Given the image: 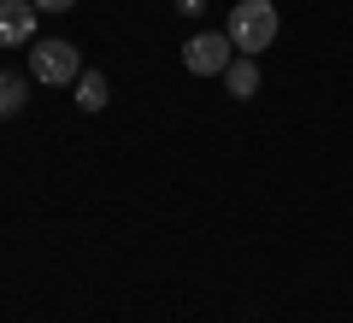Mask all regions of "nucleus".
Listing matches in <instances>:
<instances>
[{"label":"nucleus","mask_w":353,"mask_h":323,"mask_svg":"<svg viewBox=\"0 0 353 323\" xmlns=\"http://www.w3.org/2000/svg\"><path fill=\"white\" fill-rule=\"evenodd\" d=\"M224 36L236 41V53H265L271 41H277V6L271 0H236L230 6V18H224Z\"/></svg>","instance_id":"obj_1"},{"label":"nucleus","mask_w":353,"mask_h":323,"mask_svg":"<svg viewBox=\"0 0 353 323\" xmlns=\"http://www.w3.org/2000/svg\"><path fill=\"white\" fill-rule=\"evenodd\" d=\"M83 71H88V65H83V53H77V41H59V36H41V41H30V83L71 88Z\"/></svg>","instance_id":"obj_2"},{"label":"nucleus","mask_w":353,"mask_h":323,"mask_svg":"<svg viewBox=\"0 0 353 323\" xmlns=\"http://www.w3.org/2000/svg\"><path fill=\"white\" fill-rule=\"evenodd\" d=\"M230 59H236V41H230L224 30H201V36L183 41V65H189L194 76H224Z\"/></svg>","instance_id":"obj_3"},{"label":"nucleus","mask_w":353,"mask_h":323,"mask_svg":"<svg viewBox=\"0 0 353 323\" xmlns=\"http://www.w3.org/2000/svg\"><path fill=\"white\" fill-rule=\"evenodd\" d=\"M36 41V0H0V48Z\"/></svg>","instance_id":"obj_4"},{"label":"nucleus","mask_w":353,"mask_h":323,"mask_svg":"<svg viewBox=\"0 0 353 323\" xmlns=\"http://www.w3.org/2000/svg\"><path fill=\"white\" fill-rule=\"evenodd\" d=\"M224 88H230L236 100H253V94H259V65H253L248 53H236V59H230V71H224Z\"/></svg>","instance_id":"obj_5"},{"label":"nucleus","mask_w":353,"mask_h":323,"mask_svg":"<svg viewBox=\"0 0 353 323\" xmlns=\"http://www.w3.org/2000/svg\"><path fill=\"white\" fill-rule=\"evenodd\" d=\"M71 88H77V106H83V112H106V100H112V83H106L101 71H83Z\"/></svg>","instance_id":"obj_6"},{"label":"nucleus","mask_w":353,"mask_h":323,"mask_svg":"<svg viewBox=\"0 0 353 323\" xmlns=\"http://www.w3.org/2000/svg\"><path fill=\"white\" fill-rule=\"evenodd\" d=\"M24 100H30V76L0 71V118H18V112H24Z\"/></svg>","instance_id":"obj_7"},{"label":"nucleus","mask_w":353,"mask_h":323,"mask_svg":"<svg viewBox=\"0 0 353 323\" xmlns=\"http://www.w3.org/2000/svg\"><path fill=\"white\" fill-rule=\"evenodd\" d=\"M77 0H36V12H71Z\"/></svg>","instance_id":"obj_8"},{"label":"nucleus","mask_w":353,"mask_h":323,"mask_svg":"<svg viewBox=\"0 0 353 323\" xmlns=\"http://www.w3.org/2000/svg\"><path fill=\"white\" fill-rule=\"evenodd\" d=\"M176 6H183L189 18H194V12H206V0H176Z\"/></svg>","instance_id":"obj_9"}]
</instances>
